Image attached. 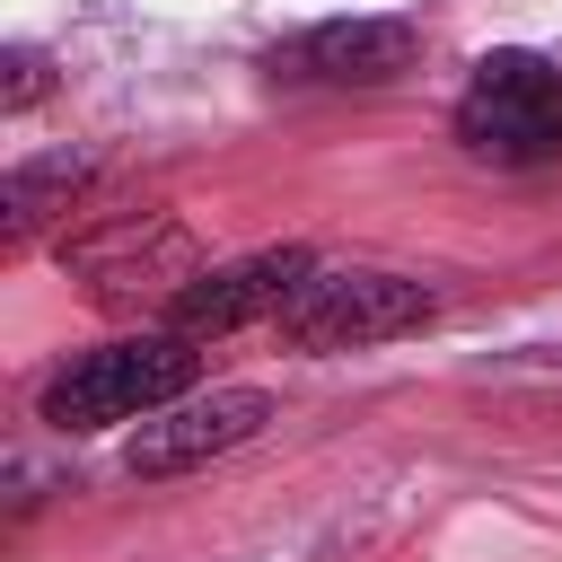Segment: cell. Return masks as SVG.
<instances>
[{
  "label": "cell",
  "mask_w": 562,
  "mask_h": 562,
  "mask_svg": "<svg viewBox=\"0 0 562 562\" xmlns=\"http://www.w3.org/2000/svg\"><path fill=\"white\" fill-rule=\"evenodd\" d=\"M193 369H202V351L184 334L149 325V334H123V342H97V351L61 360L44 378V395H35V422H53L70 439L79 430H114V422H149L158 404L193 395Z\"/></svg>",
  "instance_id": "6da1fadb"
},
{
  "label": "cell",
  "mask_w": 562,
  "mask_h": 562,
  "mask_svg": "<svg viewBox=\"0 0 562 562\" xmlns=\"http://www.w3.org/2000/svg\"><path fill=\"white\" fill-rule=\"evenodd\" d=\"M457 149L474 167H544L562 158V70L544 53H483L457 114Z\"/></svg>",
  "instance_id": "7a4b0ae2"
},
{
  "label": "cell",
  "mask_w": 562,
  "mask_h": 562,
  "mask_svg": "<svg viewBox=\"0 0 562 562\" xmlns=\"http://www.w3.org/2000/svg\"><path fill=\"white\" fill-rule=\"evenodd\" d=\"M439 316V290L413 281V272H369V263H342V272H307L299 299L272 316L290 351H369V342H395V334H422Z\"/></svg>",
  "instance_id": "3957f363"
},
{
  "label": "cell",
  "mask_w": 562,
  "mask_h": 562,
  "mask_svg": "<svg viewBox=\"0 0 562 562\" xmlns=\"http://www.w3.org/2000/svg\"><path fill=\"white\" fill-rule=\"evenodd\" d=\"M61 272H79L97 307H158L167 316L176 290L202 272V246L167 211H123L88 237H61Z\"/></svg>",
  "instance_id": "277c9868"
},
{
  "label": "cell",
  "mask_w": 562,
  "mask_h": 562,
  "mask_svg": "<svg viewBox=\"0 0 562 562\" xmlns=\"http://www.w3.org/2000/svg\"><path fill=\"white\" fill-rule=\"evenodd\" d=\"M307 272H316L307 246H255V255H237V263H202V272L176 290L167 334L220 342V334H237V325H263V316H281V307L299 299Z\"/></svg>",
  "instance_id": "5b68a950"
},
{
  "label": "cell",
  "mask_w": 562,
  "mask_h": 562,
  "mask_svg": "<svg viewBox=\"0 0 562 562\" xmlns=\"http://www.w3.org/2000/svg\"><path fill=\"white\" fill-rule=\"evenodd\" d=\"M263 422H272V395H263V386H211V395H176V404H158V413L132 430L123 465H132L140 483H167V474H193V465H211V457L246 448Z\"/></svg>",
  "instance_id": "8992f818"
},
{
  "label": "cell",
  "mask_w": 562,
  "mask_h": 562,
  "mask_svg": "<svg viewBox=\"0 0 562 562\" xmlns=\"http://www.w3.org/2000/svg\"><path fill=\"white\" fill-rule=\"evenodd\" d=\"M422 61V26L404 18H325L272 53V79L290 88H395Z\"/></svg>",
  "instance_id": "52a82bcc"
},
{
  "label": "cell",
  "mask_w": 562,
  "mask_h": 562,
  "mask_svg": "<svg viewBox=\"0 0 562 562\" xmlns=\"http://www.w3.org/2000/svg\"><path fill=\"white\" fill-rule=\"evenodd\" d=\"M88 176H97V158H88V149L18 158V167H9V184H0V237H9V246H26L44 220H61V211L88 193Z\"/></svg>",
  "instance_id": "ba28073f"
},
{
  "label": "cell",
  "mask_w": 562,
  "mask_h": 562,
  "mask_svg": "<svg viewBox=\"0 0 562 562\" xmlns=\"http://www.w3.org/2000/svg\"><path fill=\"white\" fill-rule=\"evenodd\" d=\"M44 88H53V61H44L35 44H9V53H0V105H9V114H26Z\"/></svg>",
  "instance_id": "9c48e42d"
}]
</instances>
